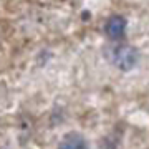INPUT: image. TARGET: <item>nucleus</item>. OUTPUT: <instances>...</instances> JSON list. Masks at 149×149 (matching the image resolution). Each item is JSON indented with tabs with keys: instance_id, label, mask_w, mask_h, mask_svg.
<instances>
[{
	"instance_id": "f257e3e1",
	"label": "nucleus",
	"mask_w": 149,
	"mask_h": 149,
	"mask_svg": "<svg viewBox=\"0 0 149 149\" xmlns=\"http://www.w3.org/2000/svg\"><path fill=\"white\" fill-rule=\"evenodd\" d=\"M138 50L129 45H118L111 53V60L114 66H118L123 71H129L134 65L138 63Z\"/></svg>"
},
{
	"instance_id": "7ed1b4c3",
	"label": "nucleus",
	"mask_w": 149,
	"mask_h": 149,
	"mask_svg": "<svg viewBox=\"0 0 149 149\" xmlns=\"http://www.w3.org/2000/svg\"><path fill=\"white\" fill-rule=\"evenodd\" d=\"M56 149H90L86 138L80 133H68L60 141Z\"/></svg>"
},
{
	"instance_id": "f03ea898",
	"label": "nucleus",
	"mask_w": 149,
	"mask_h": 149,
	"mask_svg": "<svg viewBox=\"0 0 149 149\" xmlns=\"http://www.w3.org/2000/svg\"><path fill=\"white\" fill-rule=\"evenodd\" d=\"M126 27H128L126 18H124V17H119V15H114L106 22L104 32H106V35L111 38V40H119V38L124 37Z\"/></svg>"
}]
</instances>
